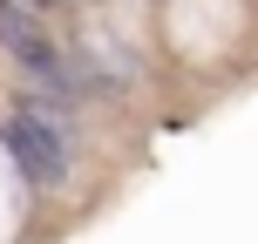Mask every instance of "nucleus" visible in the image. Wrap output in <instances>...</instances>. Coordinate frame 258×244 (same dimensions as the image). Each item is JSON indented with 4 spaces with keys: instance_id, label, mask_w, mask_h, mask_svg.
<instances>
[{
    "instance_id": "2",
    "label": "nucleus",
    "mask_w": 258,
    "mask_h": 244,
    "mask_svg": "<svg viewBox=\"0 0 258 244\" xmlns=\"http://www.w3.org/2000/svg\"><path fill=\"white\" fill-rule=\"evenodd\" d=\"M0 142H7L14 170H21L34 190H54V183H68V136H61V122H54L41 102L14 109V116L0 122Z\"/></svg>"
},
{
    "instance_id": "3",
    "label": "nucleus",
    "mask_w": 258,
    "mask_h": 244,
    "mask_svg": "<svg viewBox=\"0 0 258 244\" xmlns=\"http://www.w3.org/2000/svg\"><path fill=\"white\" fill-rule=\"evenodd\" d=\"M27 7H54V0H27Z\"/></svg>"
},
{
    "instance_id": "1",
    "label": "nucleus",
    "mask_w": 258,
    "mask_h": 244,
    "mask_svg": "<svg viewBox=\"0 0 258 244\" xmlns=\"http://www.w3.org/2000/svg\"><path fill=\"white\" fill-rule=\"evenodd\" d=\"M0 48H7L14 68H27V82H41V89H61V95H89L95 89L75 54L54 48V34L41 27V7H27V0H0Z\"/></svg>"
}]
</instances>
